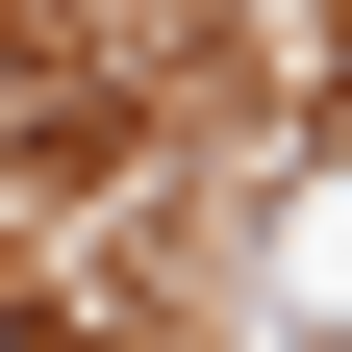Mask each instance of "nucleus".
<instances>
[{
	"label": "nucleus",
	"instance_id": "f257e3e1",
	"mask_svg": "<svg viewBox=\"0 0 352 352\" xmlns=\"http://www.w3.org/2000/svg\"><path fill=\"white\" fill-rule=\"evenodd\" d=\"M0 352H51V327H25V302H0Z\"/></svg>",
	"mask_w": 352,
	"mask_h": 352
}]
</instances>
